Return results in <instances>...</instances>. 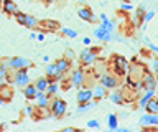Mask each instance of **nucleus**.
Listing matches in <instances>:
<instances>
[{
	"label": "nucleus",
	"instance_id": "obj_16",
	"mask_svg": "<svg viewBox=\"0 0 158 132\" xmlns=\"http://www.w3.org/2000/svg\"><path fill=\"white\" fill-rule=\"evenodd\" d=\"M38 27H41L44 32H58L59 28H61V25H59L58 22H54V20H40V25Z\"/></svg>",
	"mask_w": 158,
	"mask_h": 132
},
{
	"label": "nucleus",
	"instance_id": "obj_44",
	"mask_svg": "<svg viewBox=\"0 0 158 132\" xmlns=\"http://www.w3.org/2000/svg\"><path fill=\"white\" fill-rule=\"evenodd\" d=\"M41 2H43V0H41Z\"/></svg>",
	"mask_w": 158,
	"mask_h": 132
},
{
	"label": "nucleus",
	"instance_id": "obj_22",
	"mask_svg": "<svg viewBox=\"0 0 158 132\" xmlns=\"http://www.w3.org/2000/svg\"><path fill=\"white\" fill-rule=\"evenodd\" d=\"M155 94H156L155 89H147L145 94H142L140 97H138V107H142V109H143V107H145V104H147V102L150 101Z\"/></svg>",
	"mask_w": 158,
	"mask_h": 132
},
{
	"label": "nucleus",
	"instance_id": "obj_24",
	"mask_svg": "<svg viewBox=\"0 0 158 132\" xmlns=\"http://www.w3.org/2000/svg\"><path fill=\"white\" fill-rule=\"evenodd\" d=\"M107 97L114 102V104H125V99H123V94L120 91H114L110 94H107Z\"/></svg>",
	"mask_w": 158,
	"mask_h": 132
},
{
	"label": "nucleus",
	"instance_id": "obj_10",
	"mask_svg": "<svg viewBox=\"0 0 158 132\" xmlns=\"http://www.w3.org/2000/svg\"><path fill=\"white\" fill-rule=\"evenodd\" d=\"M13 84L17 86V87H23L30 83V75H28V71L27 70H15L13 71Z\"/></svg>",
	"mask_w": 158,
	"mask_h": 132
},
{
	"label": "nucleus",
	"instance_id": "obj_31",
	"mask_svg": "<svg viewBox=\"0 0 158 132\" xmlns=\"http://www.w3.org/2000/svg\"><path fill=\"white\" fill-rule=\"evenodd\" d=\"M64 58H68L69 61H73V60H76V53H74L71 48H68V50L64 51Z\"/></svg>",
	"mask_w": 158,
	"mask_h": 132
},
{
	"label": "nucleus",
	"instance_id": "obj_20",
	"mask_svg": "<svg viewBox=\"0 0 158 132\" xmlns=\"http://www.w3.org/2000/svg\"><path fill=\"white\" fill-rule=\"evenodd\" d=\"M12 96H13V89H12V86H10L8 83H5V84L0 86V97L3 99V102L10 101Z\"/></svg>",
	"mask_w": 158,
	"mask_h": 132
},
{
	"label": "nucleus",
	"instance_id": "obj_32",
	"mask_svg": "<svg viewBox=\"0 0 158 132\" xmlns=\"http://www.w3.org/2000/svg\"><path fill=\"white\" fill-rule=\"evenodd\" d=\"M87 127L89 129H99V122H97V119H91L87 122Z\"/></svg>",
	"mask_w": 158,
	"mask_h": 132
},
{
	"label": "nucleus",
	"instance_id": "obj_13",
	"mask_svg": "<svg viewBox=\"0 0 158 132\" xmlns=\"http://www.w3.org/2000/svg\"><path fill=\"white\" fill-rule=\"evenodd\" d=\"M91 91H92V99H96V101L106 99V97H107V94H109V89H107V87H104V86L101 84V83L94 86Z\"/></svg>",
	"mask_w": 158,
	"mask_h": 132
},
{
	"label": "nucleus",
	"instance_id": "obj_15",
	"mask_svg": "<svg viewBox=\"0 0 158 132\" xmlns=\"http://www.w3.org/2000/svg\"><path fill=\"white\" fill-rule=\"evenodd\" d=\"M2 10L7 13V15H15L18 10V5L13 2V0H2Z\"/></svg>",
	"mask_w": 158,
	"mask_h": 132
},
{
	"label": "nucleus",
	"instance_id": "obj_6",
	"mask_svg": "<svg viewBox=\"0 0 158 132\" xmlns=\"http://www.w3.org/2000/svg\"><path fill=\"white\" fill-rule=\"evenodd\" d=\"M138 86H142L143 89H155L156 87V76L153 71H148L145 68V71H143V75L140 78V81H138Z\"/></svg>",
	"mask_w": 158,
	"mask_h": 132
},
{
	"label": "nucleus",
	"instance_id": "obj_25",
	"mask_svg": "<svg viewBox=\"0 0 158 132\" xmlns=\"http://www.w3.org/2000/svg\"><path fill=\"white\" fill-rule=\"evenodd\" d=\"M48 79H46V76H41V78H38L36 81L33 83L35 84V87H36L38 91H46V87H48Z\"/></svg>",
	"mask_w": 158,
	"mask_h": 132
},
{
	"label": "nucleus",
	"instance_id": "obj_33",
	"mask_svg": "<svg viewBox=\"0 0 158 132\" xmlns=\"http://www.w3.org/2000/svg\"><path fill=\"white\" fill-rule=\"evenodd\" d=\"M120 8H122V10H127V12H130L133 7L130 5V3H122V5H120Z\"/></svg>",
	"mask_w": 158,
	"mask_h": 132
},
{
	"label": "nucleus",
	"instance_id": "obj_14",
	"mask_svg": "<svg viewBox=\"0 0 158 132\" xmlns=\"http://www.w3.org/2000/svg\"><path fill=\"white\" fill-rule=\"evenodd\" d=\"M54 65H56V68H58V71L61 73V75H66V73H69L71 71V61L68 60V58H58L56 61H54Z\"/></svg>",
	"mask_w": 158,
	"mask_h": 132
},
{
	"label": "nucleus",
	"instance_id": "obj_9",
	"mask_svg": "<svg viewBox=\"0 0 158 132\" xmlns=\"http://www.w3.org/2000/svg\"><path fill=\"white\" fill-rule=\"evenodd\" d=\"M69 83H71L73 87H82L86 84V70L84 68H77L71 73V78H69Z\"/></svg>",
	"mask_w": 158,
	"mask_h": 132
},
{
	"label": "nucleus",
	"instance_id": "obj_8",
	"mask_svg": "<svg viewBox=\"0 0 158 132\" xmlns=\"http://www.w3.org/2000/svg\"><path fill=\"white\" fill-rule=\"evenodd\" d=\"M99 83H101L104 87H107V89H115L118 86V76L114 75L112 71H106L99 76Z\"/></svg>",
	"mask_w": 158,
	"mask_h": 132
},
{
	"label": "nucleus",
	"instance_id": "obj_28",
	"mask_svg": "<svg viewBox=\"0 0 158 132\" xmlns=\"http://www.w3.org/2000/svg\"><path fill=\"white\" fill-rule=\"evenodd\" d=\"M143 17H145V8H143V7H138L137 12H135V18H133L137 25H143Z\"/></svg>",
	"mask_w": 158,
	"mask_h": 132
},
{
	"label": "nucleus",
	"instance_id": "obj_39",
	"mask_svg": "<svg viewBox=\"0 0 158 132\" xmlns=\"http://www.w3.org/2000/svg\"><path fill=\"white\" fill-rule=\"evenodd\" d=\"M43 2H44V3H46V5H51V3L54 2V0H43Z\"/></svg>",
	"mask_w": 158,
	"mask_h": 132
},
{
	"label": "nucleus",
	"instance_id": "obj_7",
	"mask_svg": "<svg viewBox=\"0 0 158 132\" xmlns=\"http://www.w3.org/2000/svg\"><path fill=\"white\" fill-rule=\"evenodd\" d=\"M140 127L145 130H155L158 127V114H150V112H145L140 117Z\"/></svg>",
	"mask_w": 158,
	"mask_h": 132
},
{
	"label": "nucleus",
	"instance_id": "obj_41",
	"mask_svg": "<svg viewBox=\"0 0 158 132\" xmlns=\"http://www.w3.org/2000/svg\"><path fill=\"white\" fill-rule=\"evenodd\" d=\"M3 104V99H2V97H0V106H2Z\"/></svg>",
	"mask_w": 158,
	"mask_h": 132
},
{
	"label": "nucleus",
	"instance_id": "obj_34",
	"mask_svg": "<svg viewBox=\"0 0 158 132\" xmlns=\"http://www.w3.org/2000/svg\"><path fill=\"white\" fill-rule=\"evenodd\" d=\"M27 112H28V116H35V106H27Z\"/></svg>",
	"mask_w": 158,
	"mask_h": 132
},
{
	"label": "nucleus",
	"instance_id": "obj_36",
	"mask_svg": "<svg viewBox=\"0 0 158 132\" xmlns=\"http://www.w3.org/2000/svg\"><path fill=\"white\" fill-rule=\"evenodd\" d=\"M152 70H153V73H155V71L158 70V60H156V58H153V63H152Z\"/></svg>",
	"mask_w": 158,
	"mask_h": 132
},
{
	"label": "nucleus",
	"instance_id": "obj_43",
	"mask_svg": "<svg viewBox=\"0 0 158 132\" xmlns=\"http://www.w3.org/2000/svg\"><path fill=\"white\" fill-rule=\"evenodd\" d=\"M123 2H128V0H123Z\"/></svg>",
	"mask_w": 158,
	"mask_h": 132
},
{
	"label": "nucleus",
	"instance_id": "obj_19",
	"mask_svg": "<svg viewBox=\"0 0 158 132\" xmlns=\"http://www.w3.org/2000/svg\"><path fill=\"white\" fill-rule=\"evenodd\" d=\"M97 102L96 99H91V101H87V102H79V106H77V114H84V112H89L91 109H94V107L97 106Z\"/></svg>",
	"mask_w": 158,
	"mask_h": 132
},
{
	"label": "nucleus",
	"instance_id": "obj_2",
	"mask_svg": "<svg viewBox=\"0 0 158 132\" xmlns=\"http://www.w3.org/2000/svg\"><path fill=\"white\" fill-rule=\"evenodd\" d=\"M68 111V102L61 99V97H53L51 96V101H49V114L61 119V117L66 114Z\"/></svg>",
	"mask_w": 158,
	"mask_h": 132
},
{
	"label": "nucleus",
	"instance_id": "obj_27",
	"mask_svg": "<svg viewBox=\"0 0 158 132\" xmlns=\"http://www.w3.org/2000/svg\"><path fill=\"white\" fill-rule=\"evenodd\" d=\"M58 91H59V81H49L48 83V87H46V91H44V92H48L49 96H53V94H56Z\"/></svg>",
	"mask_w": 158,
	"mask_h": 132
},
{
	"label": "nucleus",
	"instance_id": "obj_18",
	"mask_svg": "<svg viewBox=\"0 0 158 132\" xmlns=\"http://www.w3.org/2000/svg\"><path fill=\"white\" fill-rule=\"evenodd\" d=\"M76 99H77V104H79V102H87V101H91V99H92V91L89 89V87H84V86L79 87Z\"/></svg>",
	"mask_w": 158,
	"mask_h": 132
},
{
	"label": "nucleus",
	"instance_id": "obj_40",
	"mask_svg": "<svg viewBox=\"0 0 158 132\" xmlns=\"http://www.w3.org/2000/svg\"><path fill=\"white\" fill-rule=\"evenodd\" d=\"M30 38H31V40H35V38H36V33H35V32L30 33Z\"/></svg>",
	"mask_w": 158,
	"mask_h": 132
},
{
	"label": "nucleus",
	"instance_id": "obj_37",
	"mask_svg": "<svg viewBox=\"0 0 158 132\" xmlns=\"http://www.w3.org/2000/svg\"><path fill=\"white\" fill-rule=\"evenodd\" d=\"M82 43H84V45H86V46H91V45H92V40H91V38H89V36H86V38H84V40H82Z\"/></svg>",
	"mask_w": 158,
	"mask_h": 132
},
{
	"label": "nucleus",
	"instance_id": "obj_11",
	"mask_svg": "<svg viewBox=\"0 0 158 132\" xmlns=\"http://www.w3.org/2000/svg\"><path fill=\"white\" fill-rule=\"evenodd\" d=\"M44 76H46L48 81H61L64 78V75H61V73L58 71V68L54 63H51V65H48L44 68Z\"/></svg>",
	"mask_w": 158,
	"mask_h": 132
},
{
	"label": "nucleus",
	"instance_id": "obj_30",
	"mask_svg": "<svg viewBox=\"0 0 158 132\" xmlns=\"http://www.w3.org/2000/svg\"><path fill=\"white\" fill-rule=\"evenodd\" d=\"M155 17V10H150V12H145V17H143V25H147L152 18Z\"/></svg>",
	"mask_w": 158,
	"mask_h": 132
},
{
	"label": "nucleus",
	"instance_id": "obj_35",
	"mask_svg": "<svg viewBox=\"0 0 158 132\" xmlns=\"http://www.w3.org/2000/svg\"><path fill=\"white\" fill-rule=\"evenodd\" d=\"M44 35H46V32H40V33H36V40H38V41H43V40H44Z\"/></svg>",
	"mask_w": 158,
	"mask_h": 132
},
{
	"label": "nucleus",
	"instance_id": "obj_23",
	"mask_svg": "<svg viewBox=\"0 0 158 132\" xmlns=\"http://www.w3.org/2000/svg\"><path fill=\"white\" fill-rule=\"evenodd\" d=\"M143 109H145V112H150V114H158V101H156V97L153 96L152 99L145 104Z\"/></svg>",
	"mask_w": 158,
	"mask_h": 132
},
{
	"label": "nucleus",
	"instance_id": "obj_21",
	"mask_svg": "<svg viewBox=\"0 0 158 132\" xmlns=\"http://www.w3.org/2000/svg\"><path fill=\"white\" fill-rule=\"evenodd\" d=\"M36 92H38V89L35 87L33 83H28V84L23 87V96H25V99H28V101H33L35 96H36Z\"/></svg>",
	"mask_w": 158,
	"mask_h": 132
},
{
	"label": "nucleus",
	"instance_id": "obj_17",
	"mask_svg": "<svg viewBox=\"0 0 158 132\" xmlns=\"http://www.w3.org/2000/svg\"><path fill=\"white\" fill-rule=\"evenodd\" d=\"M94 36H96L97 38V40H101V41H110L112 40V33L110 32H107L106 30V28H102V27H97L96 28V30H94Z\"/></svg>",
	"mask_w": 158,
	"mask_h": 132
},
{
	"label": "nucleus",
	"instance_id": "obj_12",
	"mask_svg": "<svg viewBox=\"0 0 158 132\" xmlns=\"http://www.w3.org/2000/svg\"><path fill=\"white\" fill-rule=\"evenodd\" d=\"M77 15H79V18H81V20H84V22H89V23H94V22H96V15H94L92 8L87 7V5L79 7V8H77Z\"/></svg>",
	"mask_w": 158,
	"mask_h": 132
},
{
	"label": "nucleus",
	"instance_id": "obj_1",
	"mask_svg": "<svg viewBox=\"0 0 158 132\" xmlns=\"http://www.w3.org/2000/svg\"><path fill=\"white\" fill-rule=\"evenodd\" d=\"M5 63L8 65L10 71H15V70H30L33 68V61L30 58H25V56H12V58H5Z\"/></svg>",
	"mask_w": 158,
	"mask_h": 132
},
{
	"label": "nucleus",
	"instance_id": "obj_26",
	"mask_svg": "<svg viewBox=\"0 0 158 132\" xmlns=\"http://www.w3.org/2000/svg\"><path fill=\"white\" fill-rule=\"evenodd\" d=\"M107 119H109V122H107L109 129H110V130H117V127H118V116L112 112V114H109Z\"/></svg>",
	"mask_w": 158,
	"mask_h": 132
},
{
	"label": "nucleus",
	"instance_id": "obj_5",
	"mask_svg": "<svg viewBox=\"0 0 158 132\" xmlns=\"http://www.w3.org/2000/svg\"><path fill=\"white\" fill-rule=\"evenodd\" d=\"M15 20H17L22 27H27V28H38L40 25V20L33 15H28V13H23V12H17L15 13Z\"/></svg>",
	"mask_w": 158,
	"mask_h": 132
},
{
	"label": "nucleus",
	"instance_id": "obj_4",
	"mask_svg": "<svg viewBox=\"0 0 158 132\" xmlns=\"http://www.w3.org/2000/svg\"><path fill=\"white\" fill-rule=\"evenodd\" d=\"M130 66V63L127 61L125 56L122 55H114L112 56V73L117 76H123L127 75V70Z\"/></svg>",
	"mask_w": 158,
	"mask_h": 132
},
{
	"label": "nucleus",
	"instance_id": "obj_42",
	"mask_svg": "<svg viewBox=\"0 0 158 132\" xmlns=\"http://www.w3.org/2000/svg\"><path fill=\"white\" fill-rule=\"evenodd\" d=\"M0 5H2V0H0Z\"/></svg>",
	"mask_w": 158,
	"mask_h": 132
},
{
	"label": "nucleus",
	"instance_id": "obj_38",
	"mask_svg": "<svg viewBox=\"0 0 158 132\" xmlns=\"http://www.w3.org/2000/svg\"><path fill=\"white\" fill-rule=\"evenodd\" d=\"M63 130L64 132H74V130H77V129H76V127H64Z\"/></svg>",
	"mask_w": 158,
	"mask_h": 132
},
{
	"label": "nucleus",
	"instance_id": "obj_3",
	"mask_svg": "<svg viewBox=\"0 0 158 132\" xmlns=\"http://www.w3.org/2000/svg\"><path fill=\"white\" fill-rule=\"evenodd\" d=\"M101 51V48H86V50H82L81 53H79V65H81L82 68L86 66H92L94 61L97 60V53Z\"/></svg>",
	"mask_w": 158,
	"mask_h": 132
},
{
	"label": "nucleus",
	"instance_id": "obj_29",
	"mask_svg": "<svg viewBox=\"0 0 158 132\" xmlns=\"http://www.w3.org/2000/svg\"><path fill=\"white\" fill-rule=\"evenodd\" d=\"M59 32H61V35L64 36H68V38H76L77 36V32L76 30H71V28H59Z\"/></svg>",
	"mask_w": 158,
	"mask_h": 132
}]
</instances>
